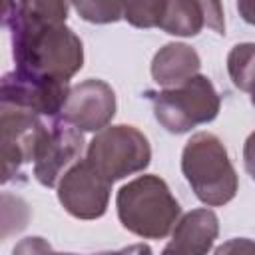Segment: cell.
<instances>
[{"instance_id": "13", "label": "cell", "mask_w": 255, "mask_h": 255, "mask_svg": "<svg viewBox=\"0 0 255 255\" xmlns=\"http://www.w3.org/2000/svg\"><path fill=\"white\" fill-rule=\"evenodd\" d=\"M205 22V2L197 0H163L157 28L171 36H197Z\"/></svg>"}, {"instance_id": "19", "label": "cell", "mask_w": 255, "mask_h": 255, "mask_svg": "<svg viewBox=\"0 0 255 255\" xmlns=\"http://www.w3.org/2000/svg\"><path fill=\"white\" fill-rule=\"evenodd\" d=\"M205 22L207 28L215 30L217 34H225V22H223V10L217 2H205Z\"/></svg>"}, {"instance_id": "2", "label": "cell", "mask_w": 255, "mask_h": 255, "mask_svg": "<svg viewBox=\"0 0 255 255\" xmlns=\"http://www.w3.org/2000/svg\"><path fill=\"white\" fill-rule=\"evenodd\" d=\"M118 219L124 229L143 239H163L179 223L181 207L159 175H139L116 195Z\"/></svg>"}, {"instance_id": "7", "label": "cell", "mask_w": 255, "mask_h": 255, "mask_svg": "<svg viewBox=\"0 0 255 255\" xmlns=\"http://www.w3.org/2000/svg\"><path fill=\"white\" fill-rule=\"evenodd\" d=\"M48 124L30 112L0 106V143H2V183L22 175V165L32 163Z\"/></svg>"}, {"instance_id": "17", "label": "cell", "mask_w": 255, "mask_h": 255, "mask_svg": "<svg viewBox=\"0 0 255 255\" xmlns=\"http://www.w3.org/2000/svg\"><path fill=\"white\" fill-rule=\"evenodd\" d=\"M52 247L44 237H24L12 249V255H52Z\"/></svg>"}, {"instance_id": "22", "label": "cell", "mask_w": 255, "mask_h": 255, "mask_svg": "<svg viewBox=\"0 0 255 255\" xmlns=\"http://www.w3.org/2000/svg\"><path fill=\"white\" fill-rule=\"evenodd\" d=\"M237 12L247 24L255 26V0H239L237 2Z\"/></svg>"}, {"instance_id": "6", "label": "cell", "mask_w": 255, "mask_h": 255, "mask_svg": "<svg viewBox=\"0 0 255 255\" xmlns=\"http://www.w3.org/2000/svg\"><path fill=\"white\" fill-rule=\"evenodd\" d=\"M68 82L10 72L0 84V106L18 108L40 118L58 120L70 96Z\"/></svg>"}, {"instance_id": "16", "label": "cell", "mask_w": 255, "mask_h": 255, "mask_svg": "<svg viewBox=\"0 0 255 255\" xmlns=\"http://www.w3.org/2000/svg\"><path fill=\"white\" fill-rule=\"evenodd\" d=\"M163 0L157 2H129L124 4V18L135 28H157Z\"/></svg>"}, {"instance_id": "4", "label": "cell", "mask_w": 255, "mask_h": 255, "mask_svg": "<svg viewBox=\"0 0 255 255\" xmlns=\"http://www.w3.org/2000/svg\"><path fill=\"white\" fill-rule=\"evenodd\" d=\"M153 116L169 133H187L191 128L217 118L221 100L207 76H193L185 84L169 90L147 92Z\"/></svg>"}, {"instance_id": "18", "label": "cell", "mask_w": 255, "mask_h": 255, "mask_svg": "<svg viewBox=\"0 0 255 255\" xmlns=\"http://www.w3.org/2000/svg\"><path fill=\"white\" fill-rule=\"evenodd\" d=\"M213 255H255V241L247 237H233L221 243Z\"/></svg>"}, {"instance_id": "21", "label": "cell", "mask_w": 255, "mask_h": 255, "mask_svg": "<svg viewBox=\"0 0 255 255\" xmlns=\"http://www.w3.org/2000/svg\"><path fill=\"white\" fill-rule=\"evenodd\" d=\"M92 255H151V247L145 243H133L118 251H102V253H92Z\"/></svg>"}, {"instance_id": "5", "label": "cell", "mask_w": 255, "mask_h": 255, "mask_svg": "<svg viewBox=\"0 0 255 255\" xmlns=\"http://www.w3.org/2000/svg\"><path fill=\"white\" fill-rule=\"evenodd\" d=\"M86 159L110 183H114L143 171L151 161V145L133 126H108L88 143Z\"/></svg>"}, {"instance_id": "8", "label": "cell", "mask_w": 255, "mask_h": 255, "mask_svg": "<svg viewBox=\"0 0 255 255\" xmlns=\"http://www.w3.org/2000/svg\"><path fill=\"white\" fill-rule=\"evenodd\" d=\"M112 183L84 157L58 183L60 205L76 219H100L110 205Z\"/></svg>"}, {"instance_id": "14", "label": "cell", "mask_w": 255, "mask_h": 255, "mask_svg": "<svg viewBox=\"0 0 255 255\" xmlns=\"http://www.w3.org/2000/svg\"><path fill=\"white\" fill-rule=\"evenodd\" d=\"M227 72L235 88L249 92L255 84V42H243L229 50Z\"/></svg>"}, {"instance_id": "1", "label": "cell", "mask_w": 255, "mask_h": 255, "mask_svg": "<svg viewBox=\"0 0 255 255\" xmlns=\"http://www.w3.org/2000/svg\"><path fill=\"white\" fill-rule=\"evenodd\" d=\"M68 4L52 0L6 2L2 24L10 32L16 72L70 82L84 66V44L66 26Z\"/></svg>"}, {"instance_id": "3", "label": "cell", "mask_w": 255, "mask_h": 255, "mask_svg": "<svg viewBox=\"0 0 255 255\" xmlns=\"http://www.w3.org/2000/svg\"><path fill=\"white\" fill-rule=\"evenodd\" d=\"M181 171L195 197L207 207L225 205L237 193V171L223 141L215 133L197 131L185 141Z\"/></svg>"}, {"instance_id": "23", "label": "cell", "mask_w": 255, "mask_h": 255, "mask_svg": "<svg viewBox=\"0 0 255 255\" xmlns=\"http://www.w3.org/2000/svg\"><path fill=\"white\" fill-rule=\"evenodd\" d=\"M249 96H251V104L255 106V84L251 86V90H249Z\"/></svg>"}, {"instance_id": "12", "label": "cell", "mask_w": 255, "mask_h": 255, "mask_svg": "<svg viewBox=\"0 0 255 255\" xmlns=\"http://www.w3.org/2000/svg\"><path fill=\"white\" fill-rule=\"evenodd\" d=\"M199 54L181 42H169L159 48L151 60V78L163 86V90L177 88L199 74Z\"/></svg>"}, {"instance_id": "20", "label": "cell", "mask_w": 255, "mask_h": 255, "mask_svg": "<svg viewBox=\"0 0 255 255\" xmlns=\"http://www.w3.org/2000/svg\"><path fill=\"white\" fill-rule=\"evenodd\" d=\"M243 165H245V171L255 181V131H251L247 135V139H245V145H243Z\"/></svg>"}, {"instance_id": "9", "label": "cell", "mask_w": 255, "mask_h": 255, "mask_svg": "<svg viewBox=\"0 0 255 255\" xmlns=\"http://www.w3.org/2000/svg\"><path fill=\"white\" fill-rule=\"evenodd\" d=\"M84 137L74 126L56 120L48 126L36 155H34V177L44 187H54L60 183L64 173L82 155Z\"/></svg>"}, {"instance_id": "15", "label": "cell", "mask_w": 255, "mask_h": 255, "mask_svg": "<svg viewBox=\"0 0 255 255\" xmlns=\"http://www.w3.org/2000/svg\"><path fill=\"white\" fill-rule=\"evenodd\" d=\"M72 8L92 24H110L124 18V4L112 2H74Z\"/></svg>"}, {"instance_id": "10", "label": "cell", "mask_w": 255, "mask_h": 255, "mask_svg": "<svg viewBox=\"0 0 255 255\" xmlns=\"http://www.w3.org/2000/svg\"><path fill=\"white\" fill-rule=\"evenodd\" d=\"M116 116V94L104 80H84L72 86L60 120L80 131H102Z\"/></svg>"}, {"instance_id": "11", "label": "cell", "mask_w": 255, "mask_h": 255, "mask_svg": "<svg viewBox=\"0 0 255 255\" xmlns=\"http://www.w3.org/2000/svg\"><path fill=\"white\" fill-rule=\"evenodd\" d=\"M217 235H219L217 215L207 207L193 209L179 219L161 255H207Z\"/></svg>"}, {"instance_id": "24", "label": "cell", "mask_w": 255, "mask_h": 255, "mask_svg": "<svg viewBox=\"0 0 255 255\" xmlns=\"http://www.w3.org/2000/svg\"><path fill=\"white\" fill-rule=\"evenodd\" d=\"M52 255H74V253H52Z\"/></svg>"}]
</instances>
